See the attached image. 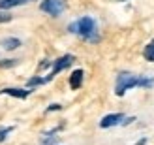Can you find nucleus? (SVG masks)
<instances>
[{
  "mask_svg": "<svg viewBox=\"0 0 154 145\" xmlns=\"http://www.w3.org/2000/svg\"><path fill=\"white\" fill-rule=\"evenodd\" d=\"M70 32L73 34H79L81 38L88 42H98V27H96V21L92 17H81L77 23H72L70 25Z\"/></svg>",
  "mask_w": 154,
  "mask_h": 145,
  "instance_id": "f257e3e1",
  "label": "nucleus"
},
{
  "mask_svg": "<svg viewBox=\"0 0 154 145\" xmlns=\"http://www.w3.org/2000/svg\"><path fill=\"white\" fill-rule=\"evenodd\" d=\"M139 85V75L135 74H128V72H120L117 75V85H115V94L117 96H124L126 90L134 89Z\"/></svg>",
  "mask_w": 154,
  "mask_h": 145,
  "instance_id": "f03ea898",
  "label": "nucleus"
},
{
  "mask_svg": "<svg viewBox=\"0 0 154 145\" xmlns=\"http://www.w3.org/2000/svg\"><path fill=\"white\" fill-rule=\"evenodd\" d=\"M66 8H68L66 0H42V4H40V10L53 15V17H58L60 13H64Z\"/></svg>",
  "mask_w": 154,
  "mask_h": 145,
  "instance_id": "7ed1b4c3",
  "label": "nucleus"
},
{
  "mask_svg": "<svg viewBox=\"0 0 154 145\" xmlns=\"http://www.w3.org/2000/svg\"><path fill=\"white\" fill-rule=\"evenodd\" d=\"M73 60H75L73 55H64V57H60L58 60H55V62H53V70L49 72L47 77H45V79H47V83H49L53 77H55L57 74H60L62 70H66L68 66H72V64H73Z\"/></svg>",
  "mask_w": 154,
  "mask_h": 145,
  "instance_id": "20e7f679",
  "label": "nucleus"
},
{
  "mask_svg": "<svg viewBox=\"0 0 154 145\" xmlns=\"http://www.w3.org/2000/svg\"><path fill=\"white\" fill-rule=\"evenodd\" d=\"M124 121V115L122 113H111V115H105L102 121H100V126L102 128H111V126H117Z\"/></svg>",
  "mask_w": 154,
  "mask_h": 145,
  "instance_id": "39448f33",
  "label": "nucleus"
},
{
  "mask_svg": "<svg viewBox=\"0 0 154 145\" xmlns=\"http://www.w3.org/2000/svg\"><path fill=\"white\" fill-rule=\"evenodd\" d=\"M83 77H85V72H83V70H73V72H72V75H70V87H72V90L81 89Z\"/></svg>",
  "mask_w": 154,
  "mask_h": 145,
  "instance_id": "423d86ee",
  "label": "nucleus"
},
{
  "mask_svg": "<svg viewBox=\"0 0 154 145\" xmlns=\"http://www.w3.org/2000/svg\"><path fill=\"white\" fill-rule=\"evenodd\" d=\"M0 94H10L13 98H19V100H25V98L30 94V90H23V89H15V87H8V89H2Z\"/></svg>",
  "mask_w": 154,
  "mask_h": 145,
  "instance_id": "0eeeda50",
  "label": "nucleus"
},
{
  "mask_svg": "<svg viewBox=\"0 0 154 145\" xmlns=\"http://www.w3.org/2000/svg\"><path fill=\"white\" fill-rule=\"evenodd\" d=\"M19 45H21V40H17V38H6V40H2V47L8 49V51L17 49Z\"/></svg>",
  "mask_w": 154,
  "mask_h": 145,
  "instance_id": "6e6552de",
  "label": "nucleus"
},
{
  "mask_svg": "<svg viewBox=\"0 0 154 145\" xmlns=\"http://www.w3.org/2000/svg\"><path fill=\"white\" fill-rule=\"evenodd\" d=\"M143 57L149 60V62H154V40L149 42V45H145L143 49Z\"/></svg>",
  "mask_w": 154,
  "mask_h": 145,
  "instance_id": "1a4fd4ad",
  "label": "nucleus"
},
{
  "mask_svg": "<svg viewBox=\"0 0 154 145\" xmlns=\"http://www.w3.org/2000/svg\"><path fill=\"white\" fill-rule=\"evenodd\" d=\"M23 2H26V0H0V10H10V8L21 6Z\"/></svg>",
  "mask_w": 154,
  "mask_h": 145,
  "instance_id": "9d476101",
  "label": "nucleus"
},
{
  "mask_svg": "<svg viewBox=\"0 0 154 145\" xmlns=\"http://www.w3.org/2000/svg\"><path fill=\"white\" fill-rule=\"evenodd\" d=\"M137 87L150 89V87H154V79L152 77H145V75H139V85H137Z\"/></svg>",
  "mask_w": 154,
  "mask_h": 145,
  "instance_id": "9b49d317",
  "label": "nucleus"
},
{
  "mask_svg": "<svg viewBox=\"0 0 154 145\" xmlns=\"http://www.w3.org/2000/svg\"><path fill=\"white\" fill-rule=\"evenodd\" d=\"M43 83H47V79H45V77H30L26 81V85L32 89V87H38V85H43Z\"/></svg>",
  "mask_w": 154,
  "mask_h": 145,
  "instance_id": "f8f14e48",
  "label": "nucleus"
},
{
  "mask_svg": "<svg viewBox=\"0 0 154 145\" xmlns=\"http://www.w3.org/2000/svg\"><path fill=\"white\" fill-rule=\"evenodd\" d=\"M19 64V58H10V60H0V68H11V66H17Z\"/></svg>",
  "mask_w": 154,
  "mask_h": 145,
  "instance_id": "ddd939ff",
  "label": "nucleus"
},
{
  "mask_svg": "<svg viewBox=\"0 0 154 145\" xmlns=\"http://www.w3.org/2000/svg\"><path fill=\"white\" fill-rule=\"evenodd\" d=\"M57 141H58V138H57V136H53V134H47V138H43V140H42L43 145H55Z\"/></svg>",
  "mask_w": 154,
  "mask_h": 145,
  "instance_id": "4468645a",
  "label": "nucleus"
},
{
  "mask_svg": "<svg viewBox=\"0 0 154 145\" xmlns=\"http://www.w3.org/2000/svg\"><path fill=\"white\" fill-rule=\"evenodd\" d=\"M13 130L11 126H6V128H0V141H4L6 138H8V134H10Z\"/></svg>",
  "mask_w": 154,
  "mask_h": 145,
  "instance_id": "2eb2a0df",
  "label": "nucleus"
},
{
  "mask_svg": "<svg viewBox=\"0 0 154 145\" xmlns=\"http://www.w3.org/2000/svg\"><path fill=\"white\" fill-rule=\"evenodd\" d=\"M8 21H11V15L8 11H0V23H8Z\"/></svg>",
  "mask_w": 154,
  "mask_h": 145,
  "instance_id": "dca6fc26",
  "label": "nucleus"
},
{
  "mask_svg": "<svg viewBox=\"0 0 154 145\" xmlns=\"http://www.w3.org/2000/svg\"><path fill=\"white\" fill-rule=\"evenodd\" d=\"M60 108H62V106H60V104H51L49 108H47V111H58Z\"/></svg>",
  "mask_w": 154,
  "mask_h": 145,
  "instance_id": "f3484780",
  "label": "nucleus"
},
{
  "mask_svg": "<svg viewBox=\"0 0 154 145\" xmlns=\"http://www.w3.org/2000/svg\"><path fill=\"white\" fill-rule=\"evenodd\" d=\"M134 121H135V117H128V119H124V121H122L120 125H130V123H134Z\"/></svg>",
  "mask_w": 154,
  "mask_h": 145,
  "instance_id": "a211bd4d",
  "label": "nucleus"
},
{
  "mask_svg": "<svg viewBox=\"0 0 154 145\" xmlns=\"http://www.w3.org/2000/svg\"><path fill=\"white\" fill-rule=\"evenodd\" d=\"M51 66V62H49V60H43V62L40 64V70H43V68H49Z\"/></svg>",
  "mask_w": 154,
  "mask_h": 145,
  "instance_id": "6ab92c4d",
  "label": "nucleus"
},
{
  "mask_svg": "<svg viewBox=\"0 0 154 145\" xmlns=\"http://www.w3.org/2000/svg\"><path fill=\"white\" fill-rule=\"evenodd\" d=\"M145 143H147V138H143V140H139V141H137L135 145H145Z\"/></svg>",
  "mask_w": 154,
  "mask_h": 145,
  "instance_id": "aec40b11",
  "label": "nucleus"
},
{
  "mask_svg": "<svg viewBox=\"0 0 154 145\" xmlns=\"http://www.w3.org/2000/svg\"><path fill=\"white\" fill-rule=\"evenodd\" d=\"M119 2H128V0H119Z\"/></svg>",
  "mask_w": 154,
  "mask_h": 145,
  "instance_id": "412c9836",
  "label": "nucleus"
}]
</instances>
